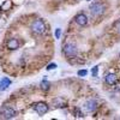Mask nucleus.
I'll return each mask as SVG.
<instances>
[{
    "mask_svg": "<svg viewBox=\"0 0 120 120\" xmlns=\"http://www.w3.org/2000/svg\"><path fill=\"white\" fill-rule=\"evenodd\" d=\"M41 89L43 90V91H48V90L51 89V82H48L45 78L43 81H41Z\"/></svg>",
    "mask_w": 120,
    "mask_h": 120,
    "instance_id": "12",
    "label": "nucleus"
},
{
    "mask_svg": "<svg viewBox=\"0 0 120 120\" xmlns=\"http://www.w3.org/2000/svg\"><path fill=\"white\" fill-rule=\"evenodd\" d=\"M89 10H90V12H91L93 16L95 17H100V16H102L106 11V5L101 1H96V3H93L91 5L89 6Z\"/></svg>",
    "mask_w": 120,
    "mask_h": 120,
    "instance_id": "2",
    "label": "nucleus"
},
{
    "mask_svg": "<svg viewBox=\"0 0 120 120\" xmlns=\"http://www.w3.org/2000/svg\"><path fill=\"white\" fill-rule=\"evenodd\" d=\"M97 107H98V103H97L96 100H94V98H89L88 101H85V103L83 105V108L85 109V112H88V113L95 112L97 109Z\"/></svg>",
    "mask_w": 120,
    "mask_h": 120,
    "instance_id": "5",
    "label": "nucleus"
},
{
    "mask_svg": "<svg viewBox=\"0 0 120 120\" xmlns=\"http://www.w3.org/2000/svg\"><path fill=\"white\" fill-rule=\"evenodd\" d=\"M56 67H58V66H56V64H54V63H52V64H49V65H48V66H47L46 68H47V70H48V71H49V70H55Z\"/></svg>",
    "mask_w": 120,
    "mask_h": 120,
    "instance_id": "17",
    "label": "nucleus"
},
{
    "mask_svg": "<svg viewBox=\"0 0 120 120\" xmlns=\"http://www.w3.org/2000/svg\"><path fill=\"white\" fill-rule=\"evenodd\" d=\"M60 36H61V29H55V37L56 38H60Z\"/></svg>",
    "mask_w": 120,
    "mask_h": 120,
    "instance_id": "18",
    "label": "nucleus"
},
{
    "mask_svg": "<svg viewBox=\"0 0 120 120\" xmlns=\"http://www.w3.org/2000/svg\"><path fill=\"white\" fill-rule=\"evenodd\" d=\"M105 82H106L108 85H114V84L118 82V76L114 75V73H108V75H106V77H105Z\"/></svg>",
    "mask_w": 120,
    "mask_h": 120,
    "instance_id": "9",
    "label": "nucleus"
},
{
    "mask_svg": "<svg viewBox=\"0 0 120 120\" xmlns=\"http://www.w3.org/2000/svg\"><path fill=\"white\" fill-rule=\"evenodd\" d=\"M97 73H98V66H95L91 68V75L93 77H97Z\"/></svg>",
    "mask_w": 120,
    "mask_h": 120,
    "instance_id": "15",
    "label": "nucleus"
},
{
    "mask_svg": "<svg viewBox=\"0 0 120 120\" xmlns=\"http://www.w3.org/2000/svg\"><path fill=\"white\" fill-rule=\"evenodd\" d=\"M63 53H64V55H65L67 59L76 58L77 54H78V48H77L76 43H73V42H67V43H65L64 47H63Z\"/></svg>",
    "mask_w": 120,
    "mask_h": 120,
    "instance_id": "1",
    "label": "nucleus"
},
{
    "mask_svg": "<svg viewBox=\"0 0 120 120\" xmlns=\"http://www.w3.org/2000/svg\"><path fill=\"white\" fill-rule=\"evenodd\" d=\"M7 48L11 49V51H16L19 48V41L17 38H10L7 41Z\"/></svg>",
    "mask_w": 120,
    "mask_h": 120,
    "instance_id": "10",
    "label": "nucleus"
},
{
    "mask_svg": "<svg viewBox=\"0 0 120 120\" xmlns=\"http://www.w3.org/2000/svg\"><path fill=\"white\" fill-rule=\"evenodd\" d=\"M75 22L79 25V26H85L88 24V17L85 13L81 12V13H78L76 17H75Z\"/></svg>",
    "mask_w": 120,
    "mask_h": 120,
    "instance_id": "7",
    "label": "nucleus"
},
{
    "mask_svg": "<svg viewBox=\"0 0 120 120\" xmlns=\"http://www.w3.org/2000/svg\"><path fill=\"white\" fill-rule=\"evenodd\" d=\"M73 113H75V115H76L77 118H83V116H84V114L82 113V111H81V109H79L78 107H75Z\"/></svg>",
    "mask_w": 120,
    "mask_h": 120,
    "instance_id": "13",
    "label": "nucleus"
},
{
    "mask_svg": "<svg viewBox=\"0 0 120 120\" xmlns=\"http://www.w3.org/2000/svg\"><path fill=\"white\" fill-rule=\"evenodd\" d=\"M16 116V111L8 105H4L0 109V119H12Z\"/></svg>",
    "mask_w": 120,
    "mask_h": 120,
    "instance_id": "4",
    "label": "nucleus"
},
{
    "mask_svg": "<svg viewBox=\"0 0 120 120\" xmlns=\"http://www.w3.org/2000/svg\"><path fill=\"white\" fill-rule=\"evenodd\" d=\"M77 75L79 77H85L88 75V70H79V71L77 72Z\"/></svg>",
    "mask_w": 120,
    "mask_h": 120,
    "instance_id": "14",
    "label": "nucleus"
},
{
    "mask_svg": "<svg viewBox=\"0 0 120 120\" xmlns=\"http://www.w3.org/2000/svg\"><path fill=\"white\" fill-rule=\"evenodd\" d=\"M11 79L7 78V77H4L1 81H0V91H4V90H6L10 85H11Z\"/></svg>",
    "mask_w": 120,
    "mask_h": 120,
    "instance_id": "11",
    "label": "nucleus"
},
{
    "mask_svg": "<svg viewBox=\"0 0 120 120\" xmlns=\"http://www.w3.org/2000/svg\"><path fill=\"white\" fill-rule=\"evenodd\" d=\"M34 109L38 115H45L49 111V106L46 102H37L34 105Z\"/></svg>",
    "mask_w": 120,
    "mask_h": 120,
    "instance_id": "6",
    "label": "nucleus"
},
{
    "mask_svg": "<svg viewBox=\"0 0 120 120\" xmlns=\"http://www.w3.org/2000/svg\"><path fill=\"white\" fill-rule=\"evenodd\" d=\"M114 29L116 30V31H118L119 34H120V19L115 22V24H114Z\"/></svg>",
    "mask_w": 120,
    "mask_h": 120,
    "instance_id": "16",
    "label": "nucleus"
},
{
    "mask_svg": "<svg viewBox=\"0 0 120 120\" xmlns=\"http://www.w3.org/2000/svg\"><path fill=\"white\" fill-rule=\"evenodd\" d=\"M52 106L54 108H65L67 106L66 101H64V100L61 97H55L52 100Z\"/></svg>",
    "mask_w": 120,
    "mask_h": 120,
    "instance_id": "8",
    "label": "nucleus"
},
{
    "mask_svg": "<svg viewBox=\"0 0 120 120\" xmlns=\"http://www.w3.org/2000/svg\"><path fill=\"white\" fill-rule=\"evenodd\" d=\"M88 1H90V0H88Z\"/></svg>",
    "mask_w": 120,
    "mask_h": 120,
    "instance_id": "19",
    "label": "nucleus"
},
{
    "mask_svg": "<svg viewBox=\"0 0 120 120\" xmlns=\"http://www.w3.org/2000/svg\"><path fill=\"white\" fill-rule=\"evenodd\" d=\"M30 28H31V31L35 33L36 35H42L46 31L45 21H43V19H41V18L35 19V21L31 23V25H30Z\"/></svg>",
    "mask_w": 120,
    "mask_h": 120,
    "instance_id": "3",
    "label": "nucleus"
}]
</instances>
